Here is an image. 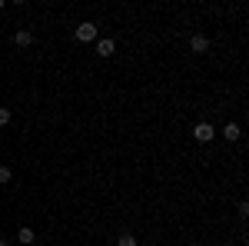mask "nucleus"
<instances>
[{
    "label": "nucleus",
    "instance_id": "obj_9",
    "mask_svg": "<svg viewBox=\"0 0 249 246\" xmlns=\"http://www.w3.org/2000/svg\"><path fill=\"white\" fill-rule=\"evenodd\" d=\"M10 180H14V173L7 170V167H0V187H7V183H10Z\"/></svg>",
    "mask_w": 249,
    "mask_h": 246
},
{
    "label": "nucleus",
    "instance_id": "obj_2",
    "mask_svg": "<svg viewBox=\"0 0 249 246\" xmlns=\"http://www.w3.org/2000/svg\"><path fill=\"white\" fill-rule=\"evenodd\" d=\"M77 40H80V43H93V40H96V23H90V20L77 23Z\"/></svg>",
    "mask_w": 249,
    "mask_h": 246
},
{
    "label": "nucleus",
    "instance_id": "obj_3",
    "mask_svg": "<svg viewBox=\"0 0 249 246\" xmlns=\"http://www.w3.org/2000/svg\"><path fill=\"white\" fill-rule=\"evenodd\" d=\"M190 50H193V54H206V50H210V40H206V34H193Z\"/></svg>",
    "mask_w": 249,
    "mask_h": 246
},
{
    "label": "nucleus",
    "instance_id": "obj_5",
    "mask_svg": "<svg viewBox=\"0 0 249 246\" xmlns=\"http://www.w3.org/2000/svg\"><path fill=\"white\" fill-rule=\"evenodd\" d=\"M14 43H17V47H30V43H34V34H30V30H17V34H14Z\"/></svg>",
    "mask_w": 249,
    "mask_h": 246
},
{
    "label": "nucleus",
    "instance_id": "obj_4",
    "mask_svg": "<svg viewBox=\"0 0 249 246\" xmlns=\"http://www.w3.org/2000/svg\"><path fill=\"white\" fill-rule=\"evenodd\" d=\"M113 54H116V43H113V40H107V37L96 40V57H113Z\"/></svg>",
    "mask_w": 249,
    "mask_h": 246
},
{
    "label": "nucleus",
    "instance_id": "obj_1",
    "mask_svg": "<svg viewBox=\"0 0 249 246\" xmlns=\"http://www.w3.org/2000/svg\"><path fill=\"white\" fill-rule=\"evenodd\" d=\"M213 136H216V130H213V123H206V120L193 127V140H196V143H210Z\"/></svg>",
    "mask_w": 249,
    "mask_h": 246
},
{
    "label": "nucleus",
    "instance_id": "obj_10",
    "mask_svg": "<svg viewBox=\"0 0 249 246\" xmlns=\"http://www.w3.org/2000/svg\"><path fill=\"white\" fill-rule=\"evenodd\" d=\"M7 123H10V110H7V107H0V127H7Z\"/></svg>",
    "mask_w": 249,
    "mask_h": 246
},
{
    "label": "nucleus",
    "instance_id": "obj_8",
    "mask_svg": "<svg viewBox=\"0 0 249 246\" xmlns=\"http://www.w3.org/2000/svg\"><path fill=\"white\" fill-rule=\"evenodd\" d=\"M116 246H136V236L133 233H123V236L116 240Z\"/></svg>",
    "mask_w": 249,
    "mask_h": 246
},
{
    "label": "nucleus",
    "instance_id": "obj_12",
    "mask_svg": "<svg viewBox=\"0 0 249 246\" xmlns=\"http://www.w3.org/2000/svg\"><path fill=\"white\" fill-rule=\"evenodd\" d=\"M223 246H232V243H223Z\"/></svg>",
    "mask_w": 249,
    "mask_h": 246
},
{
    "label": "nucleus",
    "instance_id": "obj_6",
    "mask_svg": "<svg viewBox=\"0 0 249 246\" xmlns=\"http://www.w3.org/2000/svg\"><path fill=\"white\" fill-rule=\"evenodd\" d=\"M223 136H226V140H239V136H243L239 123H226V127H223Z\"/></svg>",
    "mask_w": 249,
    "mask_h": 246
},
{
    "label": "nucleus",
    "instance_id": "obj_7",
    "mask_svg": "<svg viewBox=\"0 0 249 246\" xmlns=\"http://www.w3.org/2000/svg\"><path fill=\"white\" fill-rule=\"evenodd\" d=\"M34 240H37V236H34V229H30V227H23V229L17 233V243H23V246H30Z\"/></svg>",
    "mask_w": 249,
    "mask_h": 246
},
{
    "label": "nucleus",
    "instance_id": "obj_11",
    "mask_svg": "<svg viewBox=\"0 0 249 246\" xmlns=\"http://www.w3.org/2000/svg\"><path fill=\"white\" fill-rule=\"evenodd\" d=\"M0 246H10V243H7V240H0Z\"/></svg>",
    "mask_w": 249,
    "mask_h": 246
}]
</instances>
